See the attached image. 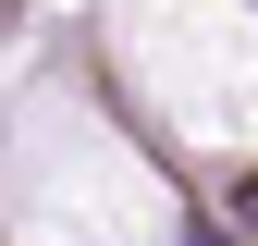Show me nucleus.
<instances>
[{
	"instance_id": "obj_1",
	"label": "nucleus",
	"mask_w": 258,
	"mask_h": 246,
	"mask_svg": "<svg viewBox=\"0 0 258 246\" xmlns=\"http://www.w3.org/2000/svg\"><path fill=\"white\" fill-rule=\"evenodd\" d=\"M234 234H258V172H246V184H234Z\"/></svg>"
}]
</instances>
